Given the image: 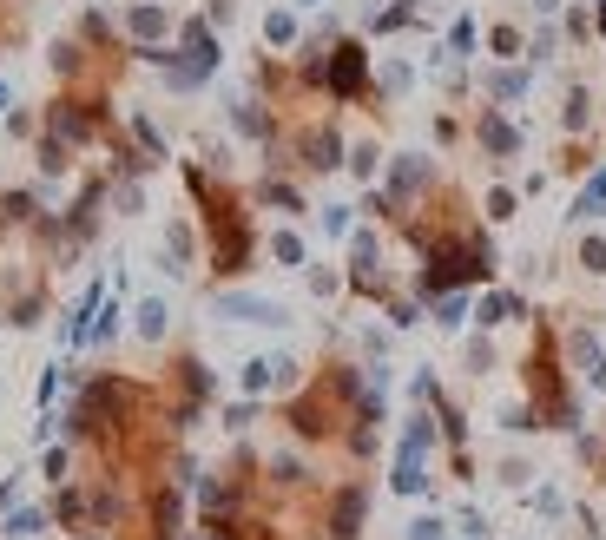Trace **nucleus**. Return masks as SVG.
<instances>
[{"label": "nucleus", "mask_w": 606, "mask_h": 540, "mask_svg": "<svg viewBox=\"0 0 606 540\" xmlns=\"http://www.w3.org/2000/svg\"><path fill=\"white\" fill-rule=\"evenodd\" d=\"M185 172V191L198 198V211H205V244H211V270L218 277H244L257 257V224H251V205H244L231 185H218V178L205 172V165H178Z\"/></svg>", "instance_id": "obj_1"}, {"label": "nucleus", "mask_w": 606, "mask_h": 540, "mask_svg": "<svg viewBox=\"0 0 606 540\" xmlns=\"http://www.w3.org/2000/svg\"><path fill=\"white\" fill-rule=\"evenodd\" d=\"M323 99L336 106H376V66H369V40L343 33L330 47V66H323Z\"/></svg>", "instance_id": "obj_2"}, {"label": "nucleus", "mask_w": 606, "mask_h": 540, "mask_svg": "<svg viewBox=\"0 0 606 540\" xmlns=\"http://www.w3.org/2000/svg\"><path fill=\"white\" fill-rule=\"evenodd\" d=\"M284 152H290V172H310V178H323V172H343V132H336V119H310V126H290L284 132Z\"/></svg>", "instance_id": "obj_3"}, {"label": "nucleus", "mask_w": 606, "mask_h": 540, "mask_svg": "<svg viewBox=\"0 0 606 540\" xmlns=\"http://www.w3.org/2000/svg\"><path fill=\"white\" fill-rule=\"evenodd\" d=\"M363 521H369V488L363 481L323 488V501H317V534L323 540H363Z\"/></svg>", "instance_id": "obj_4"}, {"label": "nucleus", "mask_w": 606, "mask_h": 540, "mask_svg": "<svg viewBox=\"0 0 606 540\" xmlns=\"http://www.w3.org/2000/svg\"><path fill=\"white\" fill-rule=\"evenodd\" d=\"M40 310H47V277L40 270H0V323L33 330Z\"/></svg>", "instance_id": "obj_5"}, {"label": "nucleus", "mask_w": 606, "mask_h": 540, "mask_svg": "<svg viewBox=\"0 0 606 540\" xmlns=\"http://www.w3.org/2000/svg\"><path fill=\"white\" fill-rule=\"evenodd\" d=\"M119 33H126V47H165L178 33V14L159 0H132V7H119Z\"/></svg>", "instance_id": "obj_6"}, {"label": "nucleus", "mask_w": 606, "mask_h": 540, "mask_svg": "<svg viewBox=\"0 0 606 540\" xmlns=\"http://www.w3.org/2000/svg\"><path fill=\"white\" fill-rule=\"evenodd\" d=\"M211 310H218V317H238V323H264V330H284V323H290L284 303L244 297V290H218V297H211Z\"/></svg>", "instance_id": "obj_7"}, {"label": "nucleus", "mask_w": 606, "mask_h": 540, "mask_svg": "<svg viewBox=\"0 0 606 540\" xmlns=\"http://www.w3.org/2000/svg\"><path fill=\"white\" fill-rule=\"evenodd\" d=\"M475 145H481L495 165H508L514 152H521V126H514L501 106H488V112H475Z\"/></svg>", "instance_id": "obj_8"}, {"label": "nucleus", "mask_w": 606, "mask_h": 540, "mask_svg": "<svg viewBox=\"0 0 606 540\" xmlns=\"http://www.w3.org/2000/svg\"><path fill=\"white\" fill-rule=\"evenodd\" d=\"M527 86H534V66H521V60H501L495 73H481V93L495 99V106H508V99H521Z\"/></svg>", "instance_id": "obj_9"}, {"label": "nucleus", "mask_w": 606, "mask_h": 540, "mask_svg": "<svg viewBox=\"0 0 606 540\" xmlns=\"http://www.w3.org/2000/svg\"><path fill=\"white\" fill-rule=\"evenodd\" d=\"M47 218V205H40V191H0V231H33V224Z\"/></svg>", "instance_id": "obj_10"}, {"label": "nucleus", "mask_w": 606, "mask_h": 540, "mask_svg": "<svg viewBox=\"0 0 606 540\" xmlns=\"http://www.w3.org/2000/svg\"><path fill=\"white\" fill-rule=\"evenodd\" d=\"M192 257H198V231L185 218L165 224V270H172V277H185V270H192Z\"/></svg>", "instance_id": "obj_11"}, {"label": "nucleus", "mask_w": 606, "mask_h": 540, "mask_svg": "<svg viewBox=\"0 0 606 540\" xmlns=\"http://www.w3.org/2000/svg\"><path fill=\"white\" fill-rule=\"evenodd\" d=\"M508 317H527V303L514 297V290H488V297L475 303V323H481V330H501Z\"/></svg>", "instance_id": "obj_12"}, {"label": "nucleus", "mask_w": 606, "mask_h": 540, "mask_svg": "<svg viewBox=\"0 0 606 540\" xmlns=\"http://www.w3.org/2000/svg\"><path fill=\"white\" fill-rule=\"evenodd\" d=\"M33 165H40V178H66L73 172V145L53 139V132H40V139H33Z\"/></svg>", "instance_id": "obj_13"}, {"label": "nucleus", "mask_w": 606, "mask_h": 540, "mask_svg": "<svg viewBox=\"0 0 606 540\" xmlns=\"http://www.w3.org/2000/svg\"><path fill=\"white\" fill-rule=\"evenodd\" d=\"M257 205H271V211H290V218H297V211H303V191L290 185L284 172H264V185H257Z\"/></svg>", "instance_id": "obj_14"}, {"label": "nucleus", "mask_w": 606, "mask_h": 540, "mask_svg": "<svg viewBox=\"0 0 606 540\" xmlns=\"http://www.w3.org/2000/svg\"><path fill=\"white\" fill-rule=\"evenodd\" d=\"M53 514L47 508H7V521H0V540H40L47 534Z\"/></svg>", "instance_id": "obj_15"}, {"label": "nucleus", "mask_w": 606, "mask_h": 540, "mask_svg": "<svg viewBox=\"0 0 606 540\" xmlns=\"http://www.w3.org/2000/svg\"><path fill=\"white\" fill-rule=\"evenodd\" d=\"M415 0H389V7H376L369 14V40H383V33H402V27H415Z\"/></svg>", "instance_id": "obj_16"}, {"label": "nucleus", "mask_w": 606, "mask_h": 540, "mask_svg": "<svg viewBox=\"0 0 606 540\" xmlns=\"http://www.w3.org/2000/svg\"><path fill=\"white\" fill-rule=\"evenodd\" d=\"M409 86H415V66H402V60H383V66H376V106L402 99Z\"/></svg>", "instance_id": "obj_17"}, {"label": "nucleus", "mask_w": 606, "mask_h": 540, "mask_svg": "<svg viewBox=\"0 0 606 540\" xmlns=\"http://www.w3.org/2000/svg\"><path fill=\"white\" fill-rule=\"evenodd\" d=\"M303 40V27H297V14H290V7H271V14H264V47H297Z\"/></svg>", "instance_id": "obj_18"}, {"label": "nucleus", "mask_w": 606, "mask_h": 540, "mask_svg": "<svg viewBox=\"0 0 606 540\" xmlns=\"http://www.w3.org/2000/svg\"><path fill=\"white\" fill-rule=\"evenodd\" d=\"M389 488H396V494H429V461H422V455H396Z\"/></svg>", "instance_id": "obj_19"}, {"label": "nucleus", "mask_w": 606, "mask_h": 540, "mask_svg": "<svg viewBox=\"0 0 606 540\" xmlns=\"http://www.w3.org/2000/svg\"><path fill=\"white\" fill-rule=\"evenodd\" d=\"M560 126L587 132L593 126V86H567V106H560Z\"/></svg>", "instance_id": "obj_20"}, {"label": "nucleus", "mask_w": 606, "mask_h": 540, "mask_svg": "<svg viewBox=\"0 0 606 540\" xmlns=\"http://www.w3.org/2000/svg\"><path fill=\"white\" fill-rule=\"evenodd\" d=\"M488 53H495V60H521V53H527V33L514 27V20H495V27H488Z\"/></svg>", "instance_id": "obj_21"}, {"label": "nucleus", "mask_w": 606, "mask_h": 540, "mask_svg": "<svg viewBox=\"0 0 606 540\" xmlns=\"http://www.w3.org/2000/svg\"><path fill=\"white\" fill-rule=\"evenodd\" d=\"M132 330H139L145 343H165V330H172V310H165L159 297H145V303H139V323H132Z\"/></svg>", "instance_id": "obj_22"}, {"label": "nucleus", "mask_w": 606, "mask_h": 540, "mask_svg": "<svg viewBox=\"0 0 606 540\" xmlns=\"http://www.w3.org/2000/svg\"><path fill=\"white\" fill-rule=\"evenodd\" d=\"M343 165H350V172H356V178H363V185H369V178L383 172V145H376V139H356L350 152H343Z\"/></svg>", "instance_id": "obj_23"}, {"label": "nucleus", "mask_w": 606, "mask_h": 540, "mask_svg": "<svg viewBox=\"0 0 606 540\" xmlns=\"http://www.w3.org/2000/svg\"><path fill=\"white\" fill-rule=\"evenodd\" d=\"M238 389H244V396L277 389V356H251V363H244V376H238Z\"/></svg>", "instance_id": "obj_24"}, {"label": "nucleus", "mask_w": 606, "mask_h": 540, "mask_svg": "<svg viewBox=\"0 0 606 540\" xmlns=\"http://www.w3.org/2000/svg\"><path fill=\"white\" fill-rule=\"evenodd\" d=\"M593 211H606V165H600V172L587 178V191H580V198H574V211H567V218H574V224H587Z\"/></svg>", "instance_id": "obj_25"}, {"label": "nucleus", "mask_w": 606, "mask_h": 540, "mask_svg": "<svg viewBox=\"0 0 606 540\" xmlns=\"http://www.w3.org/2000/svg\"><path fill=\"white\" fill-rule=\"evenodd\" d=\"M126 126H132V139H139V152H145V159H152V165H165V132L152 126V119H145V112H132Z\"/></svg>", "instance_id": "obj_26"}, {"label": "nucleus", "mask_w": 606, "mask_h": 540, "mask_svg": "<svg viewBox=\"0 0 606 540\" xmlns=\"http://www.w3.org/2000/svg\"><path fill=\"white\" fill-rule=\"evenodd\" d=\"M271 257H277V264H290V270H303V264H310V251H303V238H297V231H271Z\"/></svg>", "instance_id": "obj_27"}, {"label": "nucleus", "mask_w": 606, "mask_h": 540, "mask_svg": "<svg viewBox=\"0 0 606 540\" xmlns=\"http://www.w3.org/2000/svg\"><path fill=\"white\" fill-rule=\"evenodd\" d=\"M429 310H435V323H442V330H455V323L468 317V297H462V290H448V297H429Z\"/></svg>", "instance_id": "obj_28"}, {"label": "nucleus", "mask_w": 606, "mask_h": 540, "mask_svg": "<svg viewBox=\"0 0 606 540\" xmlns=\"http://www.w3.org/2000/svg\"><path fill=\"white\" fill-rule=\"evenodd\" d=\"M574 264L587 270V277H606V238H580L574 244Z\"/></svg>", "instance_id": "obj_29"}, {"label": "nucleus", "mask_w": 606, "mask_h": 540, "mask_svg": "<svg viewBox=\"0 0 606 540\" xmlns=\"http://www.w3.org/2000/svg\"><path fill=\"white\" fill-rule=\"evenodd\" d=\"M554 47H560V33L554 27H534V33H527V66H547V60H554Z\"/></svg>", "instance_id": "obj_30"}, {"label": "nucleus", "mask_w": 606, "mask_h": 540, "mask_svg": "<svg viewBox=\"0 0 606 540\" xmlns=\"http://www.w3.org/2000/svg\"><path fill=\"white\" fill-rule=\"evenodd\" d=\"M475 40H481V33H475V20H455V27H448V60H462V53H475Z\"/></svg>", "instance_id": "obj_31"}, {"label": "nucleus", "mask_w": 606, "mask_h": 540, "mask_svg": "<svg viewBox=\"0 0 606 540\" xmlns=\"http://www.w3.org/2000/svg\"><path fill=\"white\" fill-rule=\"evenodd\" d=\"M350 218H356L350 205H323V211H317V224L330 231V238H350Z\"/></svg>", "instance_id": "obj_32"}, {"label": "nucleus", "mask_w": 606, "mask_h": 540, "mask_svg": "<svg viewBox=\"0 0 606 540\" xmlns=\"http://www.w3.org/2000/svg\"><path fill=\"white\" fill-rule=\"evenodd\" d=\"M514 205H521V191H508V185H495V191H488V205H481V211H488V218H514Z\"/></svg>", "instance_id": "obj_33"}, {"label": "nucleus", "mask_w": 606, "mask_h": 540, "mask_svg": "<svg viewBox=\"0 0 606 540\" xmlns=\"http://www.w3.org/2000/svg\"><path fill=\"white\" fill-rule=\"evenodd\" d=\"M7 132H14V139H40V112L14 106V112H7Z\"/></svg>", "instance_id": "obj_34"}, {"label": "nucleus", "mask_w": 606, "mask_h": 540, "mask_svg": "<svg viewBox=\"0 0 606 540\" xmlns=\"http://www.w3.org/2000/svg\"><path fill=\"white\" fill-rule=\"evenodd\" d=\"M40 475H47L53 488H60V481L73 475V455H66V448H47V461H40Z\"/></svg>", "instance_id": "obj_35"}, {"label": "nucleus", "mask_w": 606, "mask_h": 540, "mask_svg": "<svg viewBox=\"0 0 606 540\" xmlns=\"http://www.w3.org/2000/svg\"><path fill=\"white\" fill-rule=\"evenodd\" d=\"M251 422H257V402H238V409H224V429H231V435H244Z\"/></svg>", "instance_id": "obj_36"}, {"label": "nucleus", "mask_w": 606, "mask_h": 540, "mask_svg": "<svg viewBox=\"0 0 606 540\" xmlns=\"http://www.w3.org/2000/svg\"><path fill=\"white\" fill-rule=\"evenodd\" d=\"M567 33H574L580 47H587V40H593V14H587V7H567Z\"/></svg>", "instance_id": "obj_37"}, {"label": "nucleus", "mask_w": 606, "mask_h": 540, "mask_svg": "<svg viewBox=\"0 0 606 540\" xmlns=\"http://www.w3.org/2000/svg\"><path fill=\"white\" fill-rule=\"evenodd\" d=\"M442 534H448V521H442V514H422V521L409 527V540H442Z\"/></svg>", "instance_id": "obj_38"}, {"label": "nucleus", "mask_w": 606, "mask_h": 540, "mask_svg": "<svg viewBox=\"0 0 606 540\" xmlns=\"http://www.w3.org/2000/svg\"><path fill=\"white\" fill-rule=\"evenodd\" d=\"M205 20L211 27H231V20H238V0H205Z\"/></svg>", "instance_id": "obj_39"}, {"label": "nucleus", "mask_w": 606, "mask_h": 540, "mask_svg": "<svg viewBox=\"0 0 606 540\" xmlns=\"http://www.w3.org/2000/svg\"><path fill=\"white\" fill-rule=\"evenodd\" d=\"M488 363H495V343H488V336H475V343H468V369H475V376H481V369H488Z\"/></svg>", "instance_id": "obj_40"}, {"label": "nucleus", "mask_w": 606, "mask_h": 540, "mask_svg": "<svg viewBox=\"0 0 606 540\" xmlns=\"http://www.w3.org/2000/svg\"><path fill=\"white\" fill-rule=\"evenodd\" d=\"M310 290H317V297H336V290H343V277H336V270H310Z\"/></svg>", "instance_id": "obj_41"}, {"label": "nucleus", "mask_w": 606, "mask_h": 540, "mask_svg": "<svg viewBox=\"0 0 606 540\" xmlns=\"http://www.w3.org/2000/svg\"><path fill=\"white\" fill-rule=\"evenodd\" d=\"M435 139L455 145V139H462V119H455V112H435Z\"/></svg>", "instance_id": "obj_42"}, {"label": "nucleus", "mask_w": 606, "mask_h": 540, "mask_svg": "<svg viewBox=\"0 0 606 540\" xmlns=\"http://www.w3.org/2000/svg\"><path fill=\"white\" fill-rule=\"evenodd\" d=\"M501 481H508V488H521V481H527V461L508 455V461H501Z\"/></svg>", "instance_id": "obj_43"}, {"label": "nucleus", "mask_w": 606, "mask_h": 540, "mask_svg": "<svg viewBox=\"0 0 606 540\" xmlns=\"http://www.w3.org/2000/svg\"><path fill=\"white\" fill-rule=\"evenodd\" d=\"M0 112H14V86L7 80H0Z\"/></svg>", "instance_id": "obj_44"}, {"label": "nucleus", "mask_w": 606, "mask_h": 540, "mask_svg": "<svg viewBox=\"0 0 606 540\" xmlns=\"http://www.w3.org/2000/svg\"><path fill=\"white\" fill-rule=\"evenodd\" d=\"M0 14H7V0H0Z\"/></svg>", "instance_id": "obj_45"}, {"label": "nucleus", "mask_w": 606, "mask_h": 540, "mask_svg": "<svg viewBox=\"0 0 606 540\" xmlns=\"http://www.w3.org/2000/svg\"><path fill=\"white\" fill-rule=\"evenodd\" d=\"M600 112H606V106H600Z\"/></svg>", "instance_id": "obj_46"}]
</instances>
